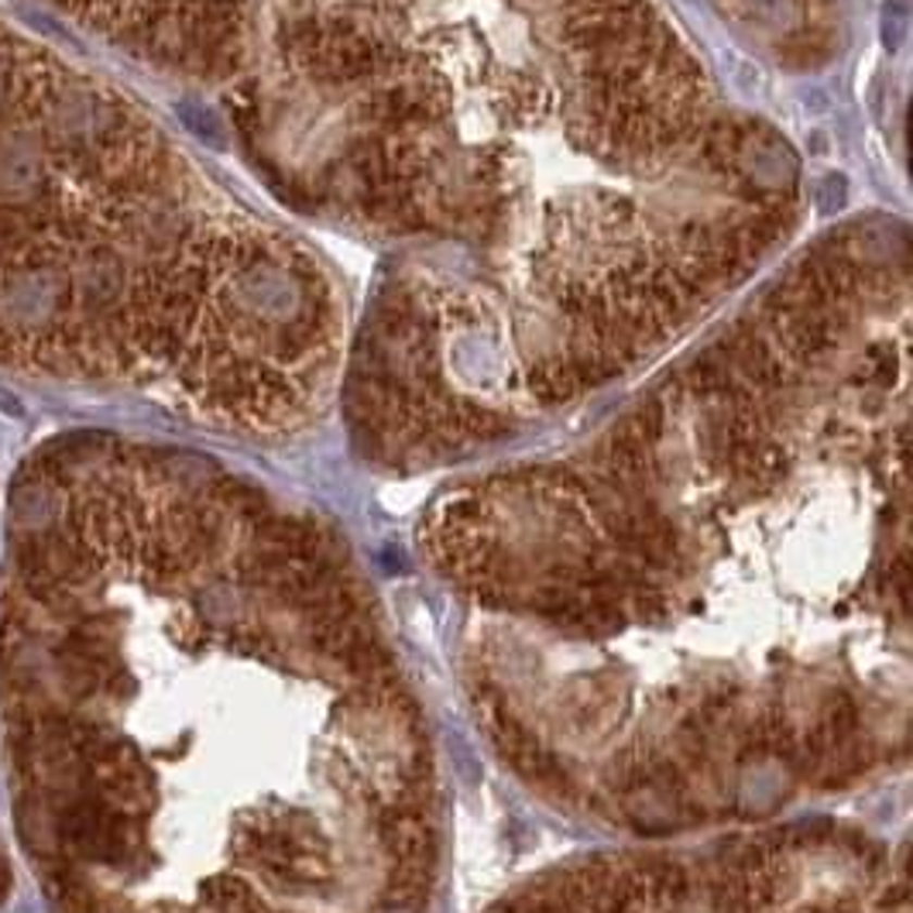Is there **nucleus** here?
Listing matches in <instances>:
<instances>
[{
  "instance_id": "7ed1b4c3",
  "label": "nucleus",
  "mask_w": 913,
  "mask_h": 913,
  "mask_svg": "<svg viewBox=\"0 0 913 913\" xmlns=\"http://www.w3.org/2000/svg\"><path fill=\"white\" fill-rule=\"evenodd\" d=\"M14 817H17V831H21V841H25V848L41 859V862H62L59 852H62V838H59V808H55V800L49 793H25L17 800V808H14Z\"/></svg>"
},
{
  "instance_id": "20e7f679",
  "label": "nucleus",
  "mask_w": 913,
  "mask_h": 913,
  "mask_svg": "<svg viewBox=\"0 0 913 913\" xmlns=\"http://www.w3.org/2000/svg\"><path fill=\"white\" fill-rule=\"evenodd\" d=\"M11 886H14V876H11V865L4 862V855H0V906L8 903L11 897Z\"/></svg>"
},
{
  "instance_id": "f257e3e1",
  "label": "nucleus",
  "mask_w": 913,
  "mask_h": 913,
  "mask_svg": "<svg viewBox=\"0 0 913 913\" xmlns=\"http://www.w3.org/2000/svg\"><path fill=\"white\" fill-rule=\"evenodd\" d=\"M684 391L687 453L652 399L587 464L461 488L420 533L488 742L639 835L763 824L910 749V509L808 522L783 391Z\"/></svg>"
},
{
  "instance_id": "f03ea898",
  "label": "nucleus",
  "mask_w": 913,
  "mask_h": 913,
  "mask_svg": "<svg viewBox=\"0 0 913 913\" xmlns=\"http://www.w3.org/2000/svg\"><path fill=\"white\" fill-rule=\"evenodd\" d=\"M488 913H910L906 852L835 821L571 862Z\"/></svg>"
}]
</instances>
